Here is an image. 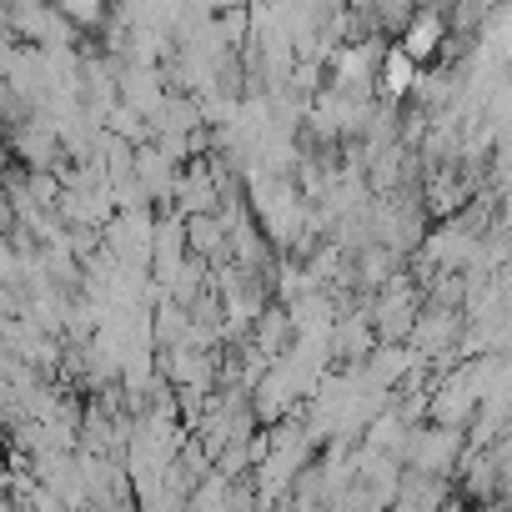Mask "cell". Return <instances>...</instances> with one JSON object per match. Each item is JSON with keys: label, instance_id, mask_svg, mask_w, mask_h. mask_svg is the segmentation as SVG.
I'll list each match as a JSON object with an SVG mask.
<instances>
[{"label": "cell", "instance_id": "cell-3", "mask_svg": "<svg viewBox=\"0 0 512 512\" xmlns=\"http://www.w3.org/2000/svg\"><path fill=\"white\" fill-rule=\"evenodd\" d=\"M442 41H447V21H442V11H417L412 21H407V31H402V46L417 56V61H432L437 51H442Z\"/></svg>", "mask_w": 512, "mask_h": 512}, {"label": "cell", "instance_id": "cell-2", "mask_svg": "<svg viewBox=\"0 0 512 512\" xmlns=\"http://www.w3.org/2000/svg\"><path fill=\"white\" fill-rule=\"evenodd\" d=\"M417 81H422V61L397 41V46H387V56H382V71H377V86L387 91V101H402V96H412L417 91Z\"/></svg>", "mask_w": 512, "mask_h": 512}, {"label": "cell", "instance_id": "cell-1", "mask_svg": "<svg viewBox=\"0 0 512 512\" xmlns=\"http://www.w3.org/2000/svg\"><path fill=\"white\" fill-rule=\"evenodd\" d=\"M457 452H462V437H457L452 427H442V432H437V427H422V432L407 442V457H412V467H417L422 477H427V472H442Z\"/></svg>", "mask_w": 512, "mask_h": 512}, {"label": "cell", "instance_id": "cell-4", "mask_svg": "<svg viewBox=\"0 0 512 512\" xmlns=\"http://www.w3.org/2000/svg\"><path fill=\"white\" fill-rule=\"evenodd\" d=\"M432 211H442V216H452L457 206H467V191H462V181L457 176H432Z\"/></svg>", "mask_w": 512, "mask_h": 512}]
</instances>
